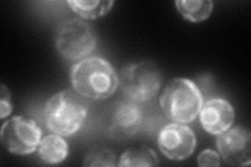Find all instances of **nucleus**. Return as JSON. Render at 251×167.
Here are the masks:
<instances>
[{"label": "nucleus", "mask_w": 251, "mask_h": 167, "mask_svg": "<svg viewBox=\"0 0 251 167\" xmlns=\"http://www.w3.org/2000/svg\"><path fill=\"white\" fill-rule=\"evenodd\" d=\"M70 82L76 93L91 99H106L120 87L119 74L113 66L99 57L75 63L70 70Z\"/></svg>", "instance_id": "obj_1"}, {"label": "nucleus", "mask_w": 251, "mask_h": 167, "mask_svg": "<svg viewBox=\"0 0 251 167\" xmlns=\"http://www.w3.org/2000/svg\"><path fill=\"white\" fill-rule=\"evenodd\" d=\"M88 113V102L76 92L63 90L47 100L44 121L54 134L70 137L81 129Z\"/></svg>", "instance_id": "obj_2"}, {"label": "nucleus", "mask_w": 251, "mask_h": 167, "mask_svg": "<svg viewBox=\"0 0 251 167\" xmlns=\"http://www.w3.org/2000/svg\"><path fill=\"white\" fill-rule=\"evenodd\" d=\"M160 108L170 120L190 123L200 113L203 96L200 89L191 79L174 78L160 95Z\"/></svg>", "instance_id": "obj_3"}, {"label": "nucleus", "mask_w": 251, "mask_h": 167, "mask_svg": "<svg viewBox=\"0 0 251 167\" xmlns=\"http://www.w3.org/2000/svg\"><path fill=\"white\" fill-rule=\"evenodd\" d=\"M120 88L129 100L144 102L158 93L162 84V74L154 62L140 61L121 69Z\"/></svg>", "instance_id": "obj_4"}, {"label": "nucleus", "mask_w": 251, "mask_h": 167, "mask_svg": "<svg viewBox=\"0 0 251 167\" xmlns=\"http://www.w3.org/2000/svg\"><path fill=\"white\" fill-rule=\"evenodd\" d=\"M54 45L63 58L68 61H77L88 57L94 50L97 36L84 20L66 19L57 27Z\"/></svg>", "instance_id": "obj_5"}, {"label": "nucleus", "mask_w": 251, "mask_h": 167, "mask_svg": "<svg viewBox=\"0 0 251 167\" xmlns=\"http://www.w3.org/2000/svg\"><path fill=\"white\" fill-rule=\"evenodd\" d=\"M42 132L34 119L15 116L6 120L0 132V139L7 152L15 155L33 154L41 142Z\"/></svg>", "instance_id": "obj_6"}, {"label": "nucleus", "mask_w": 251, "mask_h": 167, "mask_svg": "<svg viewBox=\"0 0 251 167\" xmlns=\"http://www.w3.org/2000/svg\"><path fill=\"white\" fill-rule=\"evenodd\" d=\"M158 146L170 160L181 161L190 157L197 145L195 133L187 125L174 122L164 126L158 135Z\"/></svg>", "instance_id": "obj_7"}, {"label": "nucleus", "mask_w": 251, "mask_h": 167, "mask_svg": "<svg viewBox=\"0 0 251 167\" xmlns=\"http://www.w3.org/2000/svg\"><path fill=\"white\" fill-rule=\"evenodd\" d=\"M217 148L227 163L235 166L251 164L250 131L244 126H235L218 135Z\"/></svg>", "instance_id": "obj_8"}, {"label": "nucleus", "mask_w": 251, "mask_h": 167, "mask_svg": "<svg viewBox=\"0 0 251 167\" xmlns=\"http://www.w3.org/2000/svg\"><path fill=\"white\" fill-rule=\"evenodd\" d=\"M200 122L203 129L211 135H220L231 128L234 121V110L222 98H214L203 105L200 111Z\"/></svg>", "instance_id": "obj_9"}, {"label": "nucleus", "mask_w": 251, "mask_h": 167, "mask_svg": "<svg viewBox=\"0 0 251 167\" xmlns=\"http://www.w3.org/2000/svg\"><path fill=\"white\" fill-rule=\"evenodd\" d=\"M141 121H143V114L137 102L131 100L122 102L112 117L109 130L110 135L119 141L130 139L138 132Z\"/></svg>", "instance_id": "obj_10"}, {"label": "nucleus", "mask_w": 251, "mask_h": 167, "mask_svg": "<svg viewBox=\"0 0 251 167\" xmlns=\"http://www.w3.org/2000/svg\"><path fill=\"white\" fill-rule=\"evenodd\" d=\"M68 144L61 135L52 134L42 139L39 144L38 156L46 164H58L68 156Z\"/></svg>", "instance_id": "obj_11"}, {"label": "nucleus", "mask_w": 251, "mask_h": 167, "mask_svg": "<svg viewBox=\"0 0 251 167\" xmlns=\"http://www.w3.org/2000/svg\"><path fill=\"white\" fill-rule=\"evenodd\" d=\"M175 4L182 17L191 22L206 20L214 9L210 0H178Z\"/></svg>", "instance_id": "obj_12"}, {"label": "nucleus", "mask_w": 251, "mask_h": 167, "mask_svg": "<svg viewBox=\"0 0 251 167\" xmlns=\"http://www.w3.org/2000/svg\"><path fill=\"white\" fill-rule=\"evenodd\" d=\"M73 11L84 19H97L106 15L114 4L112 0H92V1H81L72 0L67 2Z\"/></svg>", "instance_id": "obj_13"}, {"label": "nucleus", "mask_w": 251, "mask_h": 167, "mask_svg": "<svg viewBox=\"0 0 251 167\" xmlns=\"http://www.w3.org/2000/svg\"><path fill=\"white\" fill-rule=\"evenodd\" d=\"M119 166L135 167V166H157L158 158L153 149L148 146H139L130 148L121 156Z\"/></svg>", "instance_id": "obj_14"}, {"label": "nucleus", "mask_w": 251, "mask_h": 167, "mask_svg": "<svg viewBox=\"0 0 251 167\" xmlns=\"http://www.w3.org/2000/svg\"><path fill=\"white\" fill-rule=\"evenodd\" d=\"M83 164L85 166H116V156L109 148H98L90 150L86 155Z\"/></svg>", "instance_id": "obj_15"}, {"label": "nucleus", "mask_w": 251, "mask_h": 167, "mask_svg": "<svg viewBox=\"0 0 251 167\" xmlns=\"http://www.w3.org/2000/svg\"><path fill=\"white\" fill-rule=\"evenodd\" d=\"M12 102H11V93L6 88L5 85L2 84L0 88V118H5L12 113Z\"/></svg>", "instance_id": "obj_16"}, {"label": "nucleus", "mask_w": 251, "mask_h": 167, "mask_svg": "<svg viewBox=\"0 0 251 167\" xmlns=\"http://www.w3.org/2000/svg\"><path fill=\"white\" fill-rule=\"evenodd\" d=\"M198 165L202 167L219 166L220 154H218L213 149H204L198 156Z\"/></svg>", "instance_id": "obj_17"}]
</instances>
